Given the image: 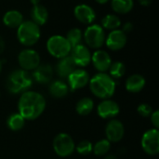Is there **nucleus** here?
Listing matches in <instances>:
<instances>
[{
	"label": "nucleus",
	"mask_w": 159,
	"mask_h": 159,
	"mask_svg": "<svg viewBox=\"0 0 159 159\" xmlns=\"http://www.w3.org/2000/svg\"><path fill=\"white\" fill-rule=\"evenodd\" d=\"M98 4H100V5H104V4H106V3H108L110 0H95Z\"/></svg>",
	"instance_id": "4c0bfd02"
},
{
	"label": "nucleus",
	"mask_w": 159,
	"mask_h": 159,
	"mask_svg": "<svg viewBox=\"0 0 159 159\" xmlns=\"http://www.w3.org/2000/svg\"><path fill=\"white\" fill-rule=\"evenodd\" d=\"M94 108V102L89 97H84L78 101L75 106V110L80 116L89 115Z\"/></svg>",
	"instance_id": "393cba45"
},
{
	"label": "nucleus",
	"mask_w": 159,
	"mask_h": 159,
	"mask_svg": "<svg viewBox=\"0 0 159 159\" xmlns=\"http://www.w3.org/2000/svg\"><path fill=\"white\" fill-rule=\"evenodd\" d=\"M119 113L118 103L111 99L102 100L97 106V114L102 119H114Z\"/></svg>",
	"instance_id": "9b49d317"
},
{
	"label": "nucleus",
	"mask_w": 159,
	"mask_h": 159,
	"mask_svg": "<svg viewBox=\"0 0 159 159\" xmlns=\"http://www.w3.org/2000/svg\"><path fill=\"white\" fill-rule=\"evenodd\" d=\"M113 10L117 14H127L134 7L133 0H111Z\"/></svg>",
	"instance_id": "5701e85b"
},
{
	"label": "nucleus",
	"mask_w": 159,
	"mask_h": 159,
	"mask_svg": "<svg viewBox=\"0 0 159 159\" xmlns=\"http://www.w3.org/2000/svg\"><path fill=\"white\" fill-rule=\"evenodd\" d=\"M69 44L72 48L81 44L83 39V33L79 28H73L67 32V34L65 36Z\"/></svg>",
	"instance_id": "cd10ccee"
},
{
	"label": "nucleus",
	"mask_w": 159,
	"mask_h": 159,
	"mask_svg": "<svg viewBox=\"0 0 159 159\" xmlns=\"http://www.w3.org/2000/svg\"><path fill=\"white\" fill-rule=\"evenodd\" d=\"M109 75L116 79H119L122 76H124L126 73V66L122 61H115L112 62L109 67Z\"/></svg>",
	"instance_id": "bb28decb"
},
{
	"label": "nucleus",
	"mask_w": 159,
	"mask_h": 159,
	"mask_svg": "<svg viewBox=\"0 0 159 159\" xmlns=\"http://www.w3.org/2000/svg\"><path fill=\"white\" fill-rule=\"evenodd\" d=\"M31 20L37 24L39 27L44 25L48 20V11L45 6L39 4L34 6L31 9Z\"/></svg>",
	"instance_id": "412c9836"
},
{
	"label": "nucleus",
	"mask_w": 159,
	"mask_h": 159,
	"mask_svg": "<svg viewBox=\"0 0 159 159\" xmlns=\"http://www.w3.org/2000/svg\"><path fill=\"white\" fill-rule=\"evenodd\" d=\"M89 79L90 77H89V73L86 70L79 68V69L74 70L69 75V76L67 77V80H68L67 84H68L70 90L75 91V90L81 89L85 88L86 86H88Z\"/></svg>",
	"instance_id": "9d476101"
},
{
	"label": "nucleus",
	"mask_w": 159,
	"mask_h": 159,
	"mask_svg": "<svg viewBox=\"0 0 159 159\" xmlns=\"http://www.w3.org/2000/svg\"><path fill=\"white\" fill-rule=\"evenodd\" d=\"M54 75V69L49 63L39 64L33 72V80L39 84H48L51 82Z\"/></svg>",
	"instance_id": "f3484780"
},
{
	"label": "nucleus",
	"mask_w": 159,
	"mask_h": 159,
	"mask_svg": "<svg viewBox=\"0 0 159 159\" xmlns=\"http://www.w3.org/2000/svg\"><path fill=\"white\" fill-rule=\"evenodd\" d=\"M141 145L143 150L149 156H157L159 153L158 129H150L146 130L142 137Z\"/></svg>",
	"instance_id": "6e6552de"
},
{
	"label": "nucleus",
	"mask_w": 159,
	"mask_h": 159,
	"mask_svg": "<svg viewBox=\"0 0 159 159\" xmlns=\"http://www.w3.org/2000/svg\"><path fill=\"white\" fill-rule=\"evenodd\" d=\"M138 2L143 7H149L153 3V0H138Z\"/></svg>",
	"instance_id": "72a5a7b5"
},
{
	"label": "nucleus",
	"mask_w": 159,
	"mask_h": 159,
	"mask_svg": "<svg viewBox=\"0 0 159 159\" xmlns=\"http://www.w3.org/2000/svg\"><path fill=\"white\" fill-rule=\"evenodd\" d=\"M153 111L154 110H153L152 106L148 103H141L137 108V112L143 117H150Z\"/></svg>",
	"instance_id": "7c9ffc66"
},
{
	"label": "nucleus",
	"mask_w": 159,
	"mask_h": 159,
	"mask_svg": "<svg viewBox=\"0 0 159 159\" xmlns=\"http://www.w3.org/2000/svg\"><path fill=\"white\" fill-rule=\"evenodd\" d=\"M146 85V80L143 75L140 74H133L126 80V89L130 93H139Z\"/></svg>",
	"instance_id": "6ab92c4d"
},
{
	"label": "nucleus",
	"mask_w": 159,
	"mask_h": 159,
	"mask_svg": "<svg viewBox=\"0 0 159 159\" xmlns=\"http://www.w3.org/2000/svg\"><path fill=\"white\" fill-rule=\"evenodd\" d=\"M32 75L22 69L13 70L7 77L6 88L11 94H21L32 87L33 85Z\"/></svg>",
	"instance_id": "7ed1b4c3"
},
{
	"label": "nucleus",
	"mask_w": 159,
	"mask_h": 159,
	"mask_svg": "<svg viewBox=\"0 0 159 159\" xmlns=\"http://www.w3.org/2000/svg\"><path fill=\"white\" fill-rule=\"evenodd\" d=\"M49 94L56 99H61L67 96L70 91L68 84L62 80H54L49 84L48 87Z\"/></svg>",
	"instance_id": "aec40b11"
},
{
	"label": "nucleus",
	"mask_w": 159,
	"mask_h": 159,
	"mask_svg": "<svg viewBox=\"0 0 159 159\" xmlns=\"http://www.w3.org/2000/svg\"><path fill=\"white\" fill-rule=\"evenodd\" d=\"M103 29L113 31L121 26V20L116 14H107L102 19V25Z\"/></svg>",
	"instance_id": "a878e982"
},
{
	"label": "nucleus",
	"mask_w": 159,
	"mask_h": 159,
	"mask_svg": "<svg viewBox=\"0 0 159 159\" xmlns=\"http://www.w3.org/2000/svg\"><path fill=\"white\" fill-rule=\"evenodd\" d=\"M76 69V65L75 64L71 56H66L64 58L59 59V61L56 64L55 71L58 76L61 78H67L69 75Z\"/></svg>",
	"instance_id": "a211bd4d"
},
{
	"label": "nucleus",
	"mask_w": 159,
	"mask_h": 159,
	"mask_svg": "<svg viewBox=\"0 0 159 159\" xmlns=\"http://www.w3.org/2000/svg\"><path fill=\"white\" fill-rule=\"evenodd\" d=\"M40 1H41V0H30V3H31L33 6H36V5H39V4H40Z\"/></svg>",
	"instance_id": "e433bc0d"
},
{
	"label": "nucleus",
	"mask_w": 159,
	"mask_h": 159,
	"mask_svg": "<svg viewBox=\"0 0 159 159\" xmlns=\"http://www.w3.org/2000/svg\"><path fill=\"white\" fill-rule=\"evenodd\" d=\"M47 49L52 57L61 59L69 56L72 50V47L64 36L55 34L48 39Z\"/></svg>",
	"instance_id": "39448f33"
},
{
	"label": "nucleus",
	"mask_w": 159,
	"mask_h": 159,
	"mask_svg": "<svg viewBox=\"0 0 159 159\" xmlns=\"http://www.w3.org/2000/svg\"><path fill=\"white\" fill-rule=\"evenodd\" d=\"M75 150L81 156H88L90 153H92L93 144L91 143V142H89L88 140H83V141L79 142L78 144L75 146Z\"/></svg>",
	"instance_id": "c756f323"
},
{
	"label": "nucleus",
	"mask_w": 159,
	"mask_h": 159,
	"mask_svg": "<svg viewBox=\"0 0 159 159\" xmlns=\"http://www.w3.org/2000/svg\"><path fill=\"white\" fill-rule=\"evenodd\" d=\"M133 28H134L133 23H132V22H130V21H127V22H125V23L123 24V26H122V29H121V30H122V31L127 34L128 33L132 32Z\"/></svg>",
	"instance_id": "473e14b6"
},
{
	"label": "nucleus",
	"mask_w": 159,
	"mask_h": 159,
	"mask_svg": "<svg viewBox=\"0 0 159 159\" xmlns=\"http://www.w3.org/2000/svg\"><path fill=\"white\" fill-rule=\"evenodd\" d=\"M127 41V34L122 30L116 29L110 32V34L105 39V44L110 50L118 51L126 46Z\"/></svg>",
	"instance_id": "4468645a"
},
{
	"label": "nucleus",
	"mask_w": 159,
	"mask_h": 159,
	"mask_svg": "<svg viewBox=\"0 0 159 159\" xmlns=\"http://www.w3.org/2000/svg\"><path fill=\"white\" fill-rule=\"evenodd\" d=\"M125 135V127L117 119H111L105 127V136L110 143L120 142Z\"/></svg>",
	"instance_id": "ddd939ff"
},
{
	"label": "nucleus",
	"mask_w": 159,
	"mask_h": 159,
	"mask_svg": "<svg viewBox=\"0 0 159 159\" xmlns=\"http://www.w3.org/2000/svg\"><path fill=\"white\" fill-rule=\"evenodd\" d=\"M103 159H119L117 157L116 155H113V154H109V155H106L104 156V158Z\"/></svg>",
	"instance_id": "c9c22d12"
},
{
	"label": "nucleus",
	"mask_w": 159,
	"mask_h": 159,
	"mask_svg": "<svg viewBox=\"0 0 159 159\" xmlns=\"http://www.w3.org/2000/svg\"><path fill=\"white\" fill-rule=\"evenodd\" d=\"M25 121L19 113H13L7 119V127L12 131H20L24 128Z\"/></svg>",
	"instance_id": "b1692460"
},
{
	"label": "nucleus",
	"mask_w": 159,
	"mask_h": 159,
	"mask_svg": "<svg viewBox=\"0 0 159 159\" xmlns=\"http://www.w3.org/2000/svg\"><path fill=\"white\" fill-rule=\"evenodd\" d=\"M52 147L57 156L61 157H67L75 152V143L71 135L61 132L57 134L53 139Z\"/></svg>",
	"instance_id": "0eeeda50"
},
{
	"label": "nucleus",
	"mask_w": 159,
	"mask_h": 159,
	"mask_svg": "<svg viewBox=\"0 0 159 159\" xmlns=\"http://www.w3.org/2000/svg\"><path fill=\"white\" fill-rule=\"evenodd\" d=\"M89 86L92 94L101 100L111 99L116 89V80L106 73H98L93 75L89 79Z\"/></svg>",
	"instance_id": "f03ea898"
},
{
	"label": "nucleus",
	"mask_w": 159,
	"mask_h": 159,
	"mask_svg": "<svg viewBox=\"0 0 159 159\" xmlns=\"http://www.w3.org/2000/svg\"><path fill=\"white\" fill-rule=\"evenodd\" d=\"M110 149H111V143L107 139H102V140L97 142L93 145L92 152L97 157H103V156L108 155Z\"/></svg>",
	"instance_id": "c85d7f7f"
},
{
	"label": "nucleus",
	"mask_w": 159,
	"mask_h": 159,
	"mask_svg": "<svg viewBox=\"0 0 159 159\" xmlns=\"http://www.w3.org/2000/svg\"><path fill=\"white\" fill-rule=\"evenodd\" d=\"M41 36L40 27L32 20H23L17 28V38L19 42L25 47L35 45Z\"/></svg>",
	"instance_id": "20e7f679"
},
{
	"label": "nucleus",
	"mask_w": 159,
	"mask_h": 159,
	"mask_svg": "<svg viewBox=\"0 0 159 159\" xmlns=\"http://www.w3.org/2000/svg\"><path fill=\"white\" fill-rule=\"evenodd\" d=\"M46 105V99L41 93L27 90L20 96L18 102V113L25 120H35L44 113Z\"/></svg>",
	"instance_id": "f257e3e1"
},
{
	"label": "nucleus",
	"mask_w": 159,
	"mask_h": 159,
	"mask_svg": "<svg viewBox=\"0 0 159 159\" xmlns=\"http://www.w3.org/2000/svg\"><path fill=\"white\" fill-rule=\"evenodd\" d=\"M18 62L20 69L27 72L34 71L40 64V55L34 49L26 48L19 53Z\"/></svg>",
	"instance_id": "1a4fd4ad"
},
{
	"label": "nucleus",
	"mask_w": 159,
	"mask_h": 159,
	"mask_svg": "<svg viewBox=\"0 0 159 159\" xmlns=\"http://www.w3.org/2000/svg\"><path fill=\"white\" fill-rule=\"evenodd\" d=\"M74 15L75 19L84 24H92L96 20L95 10L87 4H80L75 6L74 9Z\"/></svg>",
	"instance_id": "dca6fc26"
},
{
	"label": "nucleus",
	"mask_w": 159,
	"mask_h": 159,
	"mask_svg": "<svg viewBox=\"0 0 159 159\" xmlns=\"http://www.w3.org/2000/svg\"><path fill=\"white\" fill-rule=\"evenodd\" d=\"M4 24L11 29L18 28L23 22V16L22 14L15 9H11L7 11L3 17Z\"/></svg>",
	"instance_id": "4be33fe9"
},
{
	"label": "nucleus",
	"mask_w": 159,
	"mask_h": 159,
	"mask_svg": "<svg viewBox=\"0 0 159 159\" xmlns=\"http://www.w3.org/2000/svg\"><path fill=\"white\" fill-rule=\"evenodd\" d=\"M83 37L88 47L99 49L105 44V32L100 24H90L83 33Z\"/></svg>",
	"instance_id": "423d86ee"
},
{
	"label": "nucleus",
	"mask_w": 159,
	"mask_h": 159,
	"mask_svg": "<svg viewBox=\"0 0 159 159\" xmlns=\"http://www.w3.org/2000/svg\"><path fill=\"white\" fill-rule=\"evenodd\" d=\"M6 48V44H5V40L3 39V37L0 35V55L4 52Z\"/></svg>",
	"instance_id": "f704fd0d"
},
{
	"label": "nucleus",
	"mask_w": 159,
	"mask_h": 159,
	"mask_svg": "<svg viewBox=\"0 0 159 159\" xmlns=\"http://www.w3.org/2000/svg\"><path fill=\"white\" fill-rule=\"evenodd\" d=\"M150 119L152 124L154 125L155 129H158L159 128V112L158 110H155L153 111L152 115L150 116Z\"/></svg>",
	"instance_id": "2f4dec72"
},
{
	"label": "nucleus",
	"mask_w": 159,
	"mask_h": 159,
	"mask_svg": "<svg viewBox=\"0 0 159 159\" xmlns=\"http://www.w3.org/2000/svg\"><path fill=\"white\" fill-rule=\"evenodd\" d=\"M70 54L76 66L86 67L91 62V52L89 48L85 45L79 44L72 48Z\"/></svg>",
	"instance_id": "f8f14e48"
},
{
	"label": "nucleus",
	"mask_w": 159,
	"mask_h": 159,
	"mask_svg": "<svg viewBox=\"0 0 159 159\" xmlns=\"http://www.w3.org/2000/svg\"><path fill=\"white\" fill-rule=\"evenodd\" d=\"M91 62L99 73H106L113 61L108 52L97 49L93 54H91Z\"/></svg>",
	"instance_id": "2eb2a0df"
},
{
	"label": "nucleus",
	"mask_w": 159,
	"mask_h": 159,
	"mask_svg": "<svg viewBox=\"0 0 159 159\" xmlns=\"http://www.w3.org/2000/svg\"><path fill=\"white\" fill-rule=\"evenodd\" d=\"M2 69H3V62H2V61L0 60V75H1Z\"/></svg>",
	"instance_id": "58836bf2"
}]
</instances>
